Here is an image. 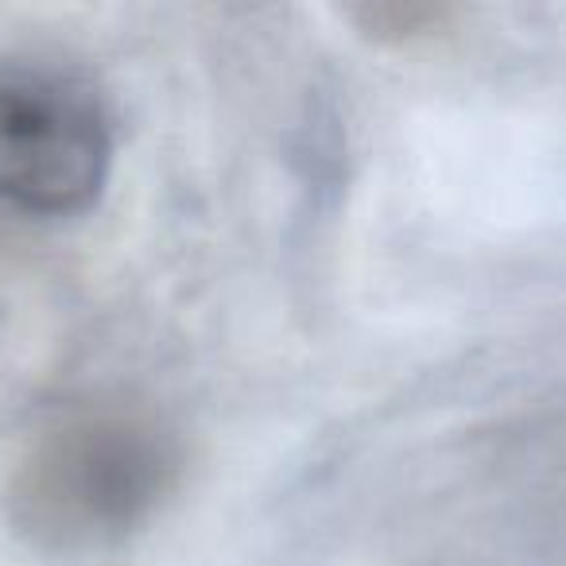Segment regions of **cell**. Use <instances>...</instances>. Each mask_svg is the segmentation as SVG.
<instances>
[{
	"label": "cell",
	"mask_w": 566,
	"mask_h": 566,
	"mask_svg": "<svg viewBox=\"0 0 566 566\" xmlns=\"http://www.w3.org/2000/svg\"><path fill=\"white\" fill-rule=\"evenodd\" d=\"M113 136L71 82L0 71V198L24 213H82L102 198Z\"/></svg>",
	"instance_id": "obj_1"
}]
</instances>
